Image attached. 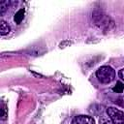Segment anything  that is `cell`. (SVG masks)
Masks as SVG:
<instances>
[{
  "label": "cell",
  "instance_id": "obj_2",
  "mask_svg": "<svg viewBox=\"0 0 124 124\" xmlns=\"http://www.w3.org/2000/svg\"><path fill=\"white\" fill-rule=\"evenodd\" d=\"M96 78L101 83H110L115 78V71L110 66H102L97 70Z\"/></svg>",
  "mask_w": 124,
  "mask_h": 124
},
{
  "label": "cell",
  "instance_id": "obj_3",
  "mask_svg": "<svg viewBox=\"0 0 124 124\" xmlns=\"http://www.w3.org/2000/svg\"><path fill=\"white\" fill-rule=\"evenodd\" d=\"M107 114L113 124H124V111L114 107H108L107 108Z\"/></svg>",
  "mask_w": 124,
  "mask_h": 124
},
{
  "label": "cell",
  "instance_id": "obj_12",
  "mask_svg": "<svg viewBox=\"0 0 124 124\" xmlns=\"http://www.w3.org/2000/svg\"><path fill=\"white\" fill-rule=\"evenodd\" d=\"M118 76H119V78L124 81V68H122V69L119 70V72H118Z\"/></svg>",
  "mask_w": 124,
  "mask_h": 124
},
{
  "label": "cell",
  "instance_id": "obj_10",
  "mask_svg": "<svg viewBox=\"0 0 124 124\" xmlns=\"http://www.w3.org/2000/svg\"><path fill=\"white\" fill-rule=\"evenodd\" d=\"M8 116V112H7V108H6V105L4 104L3 105V108H2V112H1V119L2 120H5Z\"/></svg>",
  "mask_w": 124,
  "mask_h": 124
},
{
  "label": "cell",
  "instance_id": "obj_4",
  "mask_svg": "<svg viewBox=\"0 0 124 124\" xmlns=\"http://www.w3.org/2000/svg\"><path fill=\"white\" fill-rule=\"evenodd\" d=\"M95 121L89 115H77L74 117L72 124H94Z\"/></svg>",
  "mask_w": 124,
  "mask_h": 124
},
{
  "label": "cell",
  "instance_id": "obj_1",
  "mask_svg": "<svg viewBox=\"0 0 124 124\" xmlns=\"http://www.w3.org/2000/svg\"><path fill=\"white\" fill-rule=\"evenodd\" d=\"M92 20L96 26L102 28L105 32L110 31L111 29L114 28V21L108 16H107L103 11L95 10L92 13Z\"/></svg>",
  "mask_w": 124,
  "mask_h": 124
},
{
  "label": "cell",
  "instance_id": "obj_9",
  "mask_svg": "<svg viewBox=\"0 0 124 124\" xmlns=\"http://www.w3.org/2000/svg\"><path fill=\"white\" fill-rule=\"evenodd\" d=\"M123 90H124V83H122L121 81H117L116 85L112 88V91L116 93H121Z\"/></svg>",
  "mask_w": 124,
  "mask_h": 124
},
{
  "label": "cell",
  "instance_id": "obj_8",
  "mask_svg": "<svg viewBox=\"0 0 124 124\" xmlns=\"http://www.w3.org/2000/svg\"><path fill=\"white\" fill-rule=\"evenodd\" d=\"M10 5V1H2L0 2V15H3L7 10Z\"/></svg>",
  "mask_w": 124,
  "mask_h": 124
},
{
  "label": "cell",
  "instance_id": "obj_5",
  "mask_svg": "<svg viewBox=\"0 0 124 124\" xmlns=\"http://www.w3.org/2000/svg\"><path fill=\"white\" fill-rule=\"evenodd\" d=\"M24 14H25L24 9H20V10H18V11L16 13V15H15V16H14V20H15V22H16V24H19V23L23 20V18H24Z\"/></svg>",
  "mask_w": 124,
  "mask_h": 124
},
{
  "label": "cell",
  "instance_id": "obj_11",
  "mask_svg": "<svg viewBox=\"0 0 124 124\" xmlns=\"http://www.w3.org/2000/svg\"><path fill=\"white\" fill-rule=\"evenodd\" d=\"M72 44V42H70V41H64V42H62L60 45H59V47L60 48H64V47H66L67 46H70Z\"/></svg>",
  "mask_w": 124,
  "mask_h": 124
},
{
  "label": "cell",
  "instance_id": "obj_7",
  "mask_svg": "<svg viewBox=\"0 0 124 124\" xmlns=\"http://www.w3.org/2000/svg\"><path fill=\"white\" fill-rule=\"evenodd\" d=\"M99 124H113L108 115H102L99 118Z\"/></svg>",
  "mask_w": 124,
  "mask_h": 124
},
{
  "label": "cell",
  "instance_id": "obj_6",
  "mask_svg": "<svg viewBox=\"0 0 124 124\" xmlns=\"http://www.w3.org/2000/svg\"><path fill=\"white\" fill-rule=\"evenodd\" d=\"M10 30H11V28L8 25V23L4 20H1V22H0V34H1V36L7 35L10 32Z\"/></svg>",
  "mask_w": 124,
  "mask_h": 124
}]
</instances>
